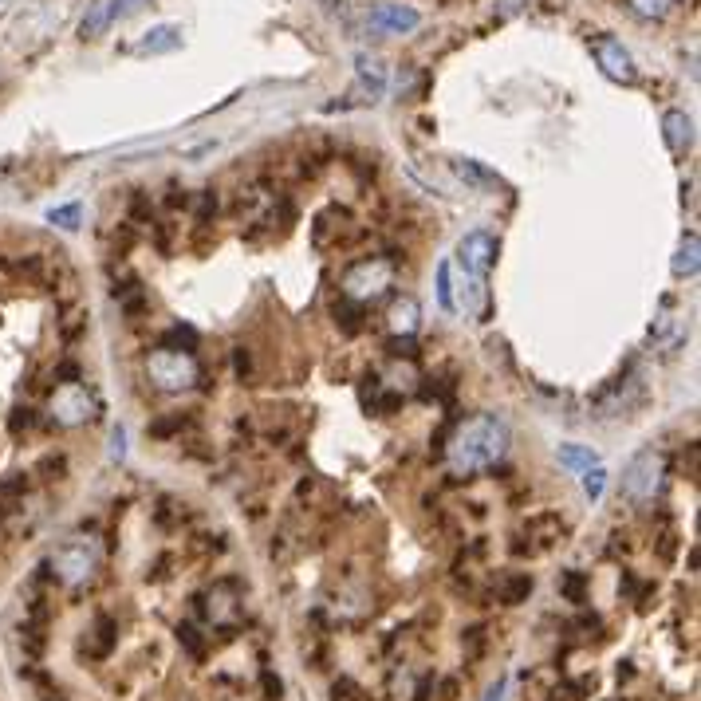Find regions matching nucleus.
Wrapping results in <instances>:
<instances>
[{
	"mask_svg": "<svg viewBox=\"0 0 701 701\" xmlns=\"http://www.w3.org/2000/svg\"><path fill=\"white\" fill-rule=\"evenodd\" d=\"M627 4H631V12H638L642 20H658L670 8V0H627Z\"/></svg>",
	"mask_w": 701,
	"mask_h": 701,
	"instance_id": "25",
	"label": "nucleus"
},
{
	"mask_svg": "<svg viewBox=\"0 0 701 701\" xmlns=\"http://www.w3.org/2000/svg\"><path fill=\"white\" fill-rule=\"evenodd\" d=\"M331 316H335V323H339L347 335H355V331L363 327V323H359V319H363V304H355V300H347V304H335V308H331Z\"/></svg>",
	"mask_w": 701,
	"mask_h": 701,
	"instance_id": "19",
	"label": "nucleus"
},
{
	"mask_svg": "<svg viewBox=\"0 0 701 701\" xmlns=\"http://www.w3.org/2000/svg\"><path fill=\"white\" fill-rule=\"evenodd\" d=\"M662 138H666V146H670L674 154H682V150L694 142V123H690V115H686V111H666V115H662Z\"/></svg>",
	"mask_w": 701,
	"mask_h": 701,
	"instance_id": "12",
	"label": "nucleus"
},
{
	"mask_svg": "<svg viewBox=\"0 0 701 701\" xmlns=\"http://www.w3.org/2000/svg\"><path fill=\"white\" fill-rule=\"evenodd\" d=\"M438 304H442V312H453V268H449V260L438 268Z\"/></svg>",
	"mask_w": 701,
	"mask_h": 701,
	"instance_id": "23",
	"label": "nucleus"
},
{
	"mask_svg": "<svg viewBox=\"0 0 701 701\" xmlns=\"http://www.w3.org/2000/svg\"><path fill=\"white\" fill-rule=\"evenodd\" d=\"M564 595H568L572 603H583V575H579V572L564 575Z\"/></svg>",
	"mask_w": 701,
	"mask_h": 701,
	"instance_id": "27",
	"label": "nucleus"
},
{
	"mask_svg": "<svg viewBox=\"0 0 701 701\" xmlns=\"http://www.w3.org/2000/svg\"><path fill=\"white\" fill-rule=\"evenodd\" d=\"M497 595H501V603H509V607L520 603V599H528V595H532V575H509L505 587H501Z\"/></svg>",
	"mask_w": 701,
	"mask_h": 701,
	"instance_id": "20",
	"label": "nucleus"
},
{
	"mask_svg": "<svg viewBox=\"0 0 701 701\" xmlns=\"http://www.w3.org/2000/svg\"><path fill=\"white\" fill-rule=\"evenodd\" d=\"M115 635H119L115 619H111V615H99V619H95V627H91V638H87L91 654H95V658H107V654H111V646H115Z\"/></svg>",
	"mask_w": 701,
	"mask_h": 701,
	"instance_id": "15",
	"label": "nucleus"
},
{
	"mask_svg": "<svg viewBox=\"0 0 701 701\" xmlns=\"http://www.w3.org/2000/svg\"><path fill=\"white\" fill-rule=\"evenodd\" d=\"M591 56H595L599 71H603L607 79H615V83H635L638 79L631 52H627L623 40H615V36H595V40H591Z\"/></svg>",
	"mask_w": 701,
	"mask_h": 701,
	"instance_id": "8",
	"label": "nucleus"
},
{
	"mask_svg": "<svg viewBox=\"0 0 701 701\" xmlns=\"http://www.w3.org/2000/svg\"><path fill=\"white\" fill-rule=\"evenodd\" d=\"M662 473H666V457L658 449H638L635 457L627 461V469H623V493L631 501H638V505L654 501V493L662 485Z\"/></svg>",
	"mask_w": 701,
	"mask_h": 701,
	"instance_id": "4",
	"label": "nucleus"
},
{
	"mask_svg": "<svg viewBox=\"0 0 701 701\" xmlns=\"http://www.w3.org/2000/svg\"><path fill=\"white\" fill-rule=\"evenodd\" d=\"M497 237L493 233H485V229H473V233H465L461 241H457V260H453V268L457 272H469V276H477V280H489V268H493V260H497Z\"/></svg>",
	"mask_w": 701,
	"mask_h": 701,
	"instance_id": "6",
	"label": "nucleus"
},
{
	"mask_svg": "<svg viewBox=\"0 0 701 701\" xmlns=\"http://www.w3.org/2000/svg\"><path fill=\"white\" fill-rule=\"evenodd\" d=\"M355 71H359V87H363V103H379L386 91V71L379 60H371V56H355Z\"/></svg>",
	"mask_w": 701,
	"mask_h": 701,
	"instance_id": "13",
	"label": "nucleus"
},
{
	"mask_svg": "<svg viewBox=\"0 0 701 701\" xmlns=\"http://www.w3.org/2000/svg\"><path fill=\"white\" fill-rule=\"evenodd\" d=\"M146 371L150 379L162 386V390H190L197 383V359L190 351H174V347H158L150 359H146Z\"/></svg>",
	"mask_w": 701,
	"mask_h": 701,
	"instance_id": "5",
	"label": "nucleus"
},
{
	"mask_svg": "<svg viewBox=\"0 0 701 701\" xmlns=\"http://www.w3.org/2000/svg\"><path fill=\"white\" fill-rule=\"evenodd\" d=\"M150 0H119V16H130V12H138V8H146Z\"/></svg>",
	"mask_w": 701,
	"mask_h": 701,
	"instance_id": "34",
	"label": "nucleus"
},
{
	"mask_svg": "<svg viewBox=\"0 0 701 701\" xmlns=\"http://www.w3.org/2000/svg\"><path fill=\"white\" fill-rule=\"evenodd\" d=\"M166 343H178L174 351H182V343H186V351H190V355H193V347H197V331H193V327H174Z\"/></svg>",
	"mask_w": 701,
	"mask_h": 701,
	"instance_id": "26",
	"label": "nucleus"
},
{
	"mask_svg": "<svg viewBox=\"0 0 701 701\" xmlns=\"http://www.w3.org/2000/svg\"><path fill=\"white\" fill-rule=\"evenodd\" d=\"M178 635L186 638V646H190L193 654H201V638H197V631H193V627H182V631H178Z\"/></svg>",
	"mask_w": 701,
	"mask_h": 701,
	"instance_id": "32",
	"label": "nucleus"
},
{
	"mask_svg": "<svg viewBox=\"0 0 701 701\" xmlns=\"http://www.w3.org/2000/svg\"><path fill=\"white\" fill-rule=\"evenodd\" d=\"M178 426H182V414H178V418H166V422H154L150 434H154V438H166V434H174Z\"/></svg>",
	"mask_w": 701,
	"mask_h": 701,
	"instance_id": "30",
	"label": "nucleus"
},
{
	"mask_svg": "<svg viewBox=\"0 0 701 701\" xmlns=\"http://www.w3.org/2000/svg\"><path fill=\"white\" fill-rule=\"evenodd\" d=\"M48 221L60 229H79V205H56L48 209Z\"/></svg>",
	"mask_w": 701,
	"mask_h": 701,
	"instance_id": "24",
	"label": "nucleus"
},
{
	"mask_svg": "<svg viewBox=\"0 0 701 701\" xmlns=\"http://www.w3.org/2000/svg\"><path fill=\"white\" fill-rule=\"evenodd\" d=\"M111 457H115V461H123V457H127V430H123V426L111 434Z\"/></svg>",
	"mask_w": 701,
	"mask_h": 701,
	"instance_id": "29",
	"label": "nucleus"
},
{
	"mask_svg": "<svg viewBox=\"0 0 701 701\" xmlns=\"http://www.w3.org/2000/svg\"><path fill=\"white\" fill-rule=\"evenodd\" d=\"M99 410V402L87 394V386L79 383H64L56 394H52V418L60 426H79V422H91Z\"/></svg>",
	"mask_w": 701,
	"mask_h": 701,
	"instance_id": "7",
	"label": "nucleus"
},
{
	"mask_svg": "<svg viewBox=\"0 0 701 701\" xmlns=\"http://www.w3.org/2000/svg\"><path fill=\"white\" fill-rule=\"evenodd\" d=\"M438 701H457V682H453V678H446V682H442V690H438Z\"/></svg>",
	"mask_w": 701,
	"mask_h": 701,
	"instance_id": "33",
	"label": "nucleus"
},
{
	"mask_svg": "<svg viewBox=\"0 0 701 701\" xmlns=\"http://www.w3.org/2000/svg\"><path fill=\"white\" fill-rule=\"evenodd\" d=\"M394 284V264L383 256H371V260H359L343 272V296L355 300V304H367V300H379L386 296V288Z\"/></svg>",
	"mask_w": 701,
	"mask_h": 701,
	"instance_id": "3",
	"label": "nucleus"
},
{
	"mask_svg": "<svg viewBox=\"0 0 701 701\" xmlns=\"http://www.w3.org/2000/svg\"><path fill=\"white\" fill-rule=\"evenodd\" d=\"M178 48H182V28H178V24H154V28L134 44L138 56H166V52H178Z\"/></svg>",
	"mask_w": 701,
	"mask_h": 701,
	"instance_id": "10",
	"label": "nucleus"
},
{
	"mask_svg": "<svg viewBox=\"0 0 701 701\" xmlns=\"http://www.w3.org/2000/svg\"><path fill=\"white\" fill-rule=\"evenodd\" d=\"M209 619L213 623H237V595H229L225 587L209 591Z\"/></svg>",
	"mask_w": 701,
	"mask_h": 701,
	"instance_id": "17",
	"label": "nucleus"
},
{
	"mask_svg": "<svg viewBox=\"0 0 701 701\" xmlns=\"http://www.w3.org/2000/svg\"><path fill=\"white\" fill-rule=\"evenodd\" d=\"M99 560H103L99 540L79 532V536H67L64 544L52 552L48 568H52V575H56L64 587H79V583H87L91 575L99 572Z\"/></svg>",
	"mask_w": 701,
	"mask_h": 701,
	"instance_id": "2",
	"label": "nucleus"
},
{
	"mask_svg": "<svg viewBox=\"0 0 701 701\" xmlns=\"http://www.w3.org/2000/svg\"><path fill=\"white\" fill-rule=\"evenodd\" d=\"M418 316H422V308H418V300H410V296L394 300V308H390V323H394V331H402V335H414V331H418Z\"/></svg>",
	"mask_w": 701,
	"mask_h": 701,
	"instance_id": "16",
	"label": "nucleus"
},
{
	"mask_svg": "<svg viewBox=\"0 0 701 701\" xmlns=\"http://www.w3.org/2000/svg\"><path fill=\"white\" fill-rule=\"evenodd\" d=\"M386 351H390V355H406V359H414V339H410V335H394V339L386 343Z\"/></svg>",
	"mask_w": 701,
	"mask_h": 701,
	"instance_id": "28",
	"label": "nucleus"
},
{
	"mask_svg": "<svg viewBox=\"0 0 701 701\" xmlns=\"http://www.w3.org/2000/svg\"><path fill=\"white\" fill-rule=\"evenodd\" d=\"M453 170H457L469 186H477V190H501V178H497L493 170H485L481 162H473V158H457Z\"/></svg>",
	"mask_w": 701,
	"mask_h": 701,
	"instance_id": "14",
	"label": "nucleus"
},
{
	"mask_svg": "<svg viewBox=\"0 0 701 701\" xmlns=\"http://www.w3.org/2000/svg\"><path fill=\"white\" fill-rule=\"evenodd\" d=\"M579 477H583V493H587V501H599L603 489H607V469H603V465H591V469H583Z\"/></svg>",
	"mask_w": 701,
	"mask_h": 701,
	"instance_id": "22",
	"label": "nucleus"
},
{
	"mask_svg": "<svg viewBox=\"0 0 701 701\" xmlns=\"http://www.w3.org/2000/svg\"><path fill=\"white\" fill-rule=\"evenodd\" d=\"M115 20H119V0H91L87 4V16L79 24V36L83 40H99Z\"/></svg>",
	"mask_w": 701,
	"mask_h": 701,
	"instance_id": "11",
	"label": "nucleus"
},
{
	"mask_svg": "<svg viewBox=\"0 0 701 701\" xmlns=\"http://www.w3.org/2000/svg\"><path fill=\"white\" fill-rule=\"evenodd\" d=\"M331 694H335V701L343 698V701H355L359 698V690H355V686H351V682H347V678H339V682H335V690H331Z\"/></svg>",
	"mask_w": 701,
	"mask_h": 701,
	"instance_id": "31",
	"label": "nucleus"
},
{
	"mask_svg": "<svg viewBox=\"0 0 701 701\" xmlns=\"http://www.w3.org/2000/svg\"><path fill=\"white\" fill-rule=\"evenodd\" d=\"M505 453H509V422L497 418V414H477V418L461 422L457 434L449 438V446H446L449 469H453L457 477L485 473V469H493Z\"/></svg>",
	"mask_w": 701,
	"mask_h": 701,
	"instance_id": "1",
	"label": "nucleus"
},
{
	"mask_svg": "<svg viewBox=\"0 0 701 701\" xmlns=\"http://www.w3.org/2000/svg\"><path fill=\"white\" fill-rule=\"evenodd\" d=\"M485 701H505V682H497V686L485 694Z\"/></svg>",
	"mask_w": 701,
	"mask_h": 701,
	"instance_id": "36",
	"label": "nucleus"
},
{
	"mask_svg": "<svg viewBox=\"0 0 701 701\" xmlns=\"http://www.w3.org/2000/svg\"><path fill=\"white\" fill-rule=\"evenodd\" d=\"M698 237L690 233L686 241H682V249H678V256H674V276H694L698 272Z\"/></svg>",
	"mask_w": 701,
	"mask_h": 701,
	"instance_id": "18",
	"label": "nucleus"
},
{
	"mask_svg": "<svg viewBox=\"0 0 701 701\" xmlns=\"http://www.w3.org/2000/svg\"><path fill=\"white\" fill-rule=\"evenodd\" d=\"M237 375H241V379H245V375H249V355H245V347H241V351H237Z\"/></svg>",
	"mask_w": 701,
	"mask_h": 701,
	"instance_id": "35",
	"label": "nucleus"
},
{
	"mask_svg": "<svg viewBox=\"0 0 701 701\" xmlns=\"http://www.w3.org/2000/svg\"><path fill=\"white\" fill-rule=\"evenodd\" d=\"M560 465H568V469H591V465H599V457L591 453L587 446H560Z\"/></svg>",
	"mask_w": 701,
	"mask_h": 701,
	"instance_id": "21",
	"label": "nucleus"
},
{
	"mask_svg": "<svg viewBox=\"0 0 701 701\" xmlns=\"http://www.w3.org/2000/svg\"><path fill=\"white\" fill-rule=\"evenodd\" d=\"M367 24H371V32H383V36H406L422 24V16L410 4H375V8H367Z\"/></svg>",
	"mask_w": 701,
	"mask_h": 701,
	"instance_id": "9",
	"label": "nucleus"
}]
</instances>
